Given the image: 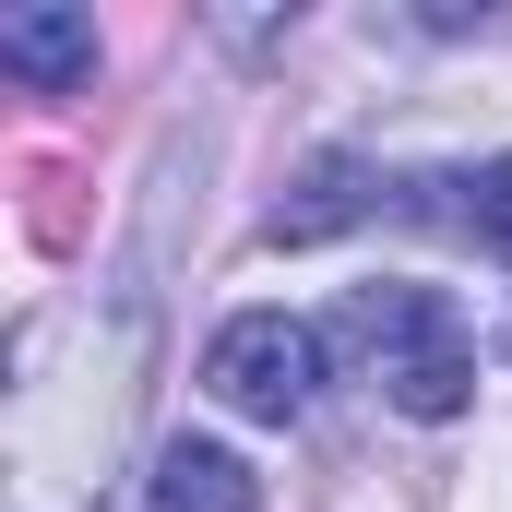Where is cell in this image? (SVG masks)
I'll return each instance as SVG.
<instances>
[{"label": "cell", "mask_w": 512, "mask_h": 512, "mask_svg": "<svg viewBox=\"0 0 512 512\" xmlns=\"http://www.w3.org/2000/svg\"><path fill=\"white\" fill-rule=\"evenodd\" d=\"M358 346H370V370L405 417H465V393H477V346H465V310L441 298V286H358Z\"/></svg>", "instance_id": "cell-1"}, {"label": "cell", "mask_w": 512, "mask_h": 512, "mask_svg": "<svg viewBox=\"0 0 512 512\" xmlns=\"http://www.w3.org/2000/svg\"><path fill=\"white\" fill-rule=\"evenodd\" d=\"M203 393H215L227 417L286 429V417H310V393H322V334L286 322V310H239V322L203 346Z\"/></svg>", "instance_id": "cell-2"}, {"label": "cell", "mask_w": 512, "mask_h": 512, "mask_svg": "<svg viewBox=\"0 0 512 512\" xmlns=\"http://www.w3.org/2000/svg\"><path fill=\"white\" fill-rule=\"evenodd\" d=\"M155 512H262V477L227 441H167L155 453Z\"/></svg>", "instance_id": "cell-3"}, {"label": "cell", "mask_w": 512, "mask_h": 512, "mask_svg": "<svg viewBox=\"0 0 512 512\" xmlns=\"http://www.w3.org/2000/svg\"><path fill=\"white\" fill-rule=\"evenodd\" d=\"M0 60H12L36 96H60V84H84V72H96V24H84V12H36V0H24V12H0Z\"/></svg>", "instance_id": "cell-4"}, {"label": "cell", "mask_w": 512, "mask_h": 512, "mask_svg": "<svg viewBox=\"0 0 512 512\" xmlns=\"http://www.w3.org/2000/svg\"><path fill=\"white\" fill-rule=\"evenodd\" d=\"M346 215H358V167H346V155H322V167L298 179V203H274V239L298 251V239H334Z\"/></svg>", "instance_id": "cell-5"}, {"label": "cell", "mask_w": 512, "mask_h": 512, "mask_svg": "<svg viewBox=\"0 0 512 512\" xmlns=\"http://www.w3.org/2000/svg\"><path fill=\"white\" fill-rule=\"evenodd\" d=\"M465 215H477V239L512 262V155H501V167H477V203H465Z\"/></svg>", "instance_id": "cell-6"}]
</instances>
